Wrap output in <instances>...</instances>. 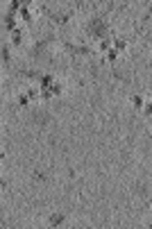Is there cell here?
Returning <instances> with one entry per match:
<instances>
[{"label":"cell","instance_id":"52a82bcc","mask_svg":"<svg viewBox=\"0 0 152 229\" xmlns=\"http://www.w3.org/2000/svg\"><path fill=\"white\" fill-rule=\"evenodd\" d=\"M2 59H5V64H9V59H11V55H9V50H7V48L2 50Z\"/></svg>","mask_w":152,"mask_h":229},{"label":"cell","instance_id":"9c48e42d","mask_svg":"<svg viewBox=\"0 0 152 229\" xmlns=\"http://www.w3.org/2000/svg\"><path fill=\"white\" fill-rule=\"evenodd\" d=\"M52 93H57V95L61 93V86H59V84H55V86H52Z\"/></svg>","mask_w":152,"mask_h":229},{"label":"cell","instance_id":"ba28073f","mask_svg":"<svg viewBox=\"0 0 152 229\" xmlns=\"http://www.w3.org/2000/svg\"><path fill=\"white\" fill-rule=\"evenodd\" d=\"M132 102H134V104H136V107H141V102H143V100L139 98V95H134V98H132Z\"/></svg>","mask_w":152,"mask_h":229},{"label":"cell","instance_id":"8992f818","mask_svg":"<svg viewBox=\"0 0 152 229\" xmlns=\"http://www.w3.org/2000/svg\"><path fill=\"white\" fill-rule=\"evenodd\" d=\"M5 23H7L9 30H14V18H11V16H5Z\"/></svg>","mask_w":152,"mask_h":229},{"label":"cell","instance_id":"7a4b0ae2","mask_svg":"<svg viewBox=\"0 0 152 229\" xmlns=\"http://www.w3.org/2000/svg\"><path fill=\"white\" fill-rule=\"evenodd\" d=\"M34 123H36V125H46V123H48V113L36 111V113H34Z\"/></svg>","mask_w":152,"mask_h":229},{"label":"cell","instance_id":"6da1fadb","mask_svg":"<svg viewBox=\"0 0 152 229\" xmlns=\"http://www.w3.org/2000/svg\"><path fill=\"white\" fill-rule=\"evenodd\" d=\"M104 23L102 21H98V18H93L91 23H89V32H91V36H104Z\"/></svg>","mask_w":152,"mask_h":229},{"label":"cell","instance_id":"5b68a950","mask_svg":"<svg viewBox=\"0 0 152 229\" xmlns=\"http://www.w3.org/2000/svg\"><path fill=\"white\" fill-rule=\"evenodd\" d=\"M125 45H127V41H125V39H118V41H116V50H123Z\"/></svg>","mask_w":152,"mask_h":229},{"label":"cell","instance_id":"3957f363","mask_svg":"<svg viewBox=\"0 0 152 229\" xmlns=\"http://www.w3.org/2000/svg\"><path fill=\"white\" fill-rule=\"evenodd\" d=\"M48 222H50L52 227H59L61 222H64V216H61V213H55V216H50V220H48Z\"/></svg>","mask_w":152,"mask_h":229},{"label":"cell","instance_id":"277c9868","mask_svg":"<svg viewBox=\"0 0 152 229\" xmlns=\"http://www.w3.org/2000/svg\"><path fill=\"white\" fill-rule=\"evenodd\" d=\"M50 82H52V77H50V75H41V84H43V86H48Z\"/></svg>","mask_w":152,"mask_h":229}]
</instances>
